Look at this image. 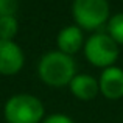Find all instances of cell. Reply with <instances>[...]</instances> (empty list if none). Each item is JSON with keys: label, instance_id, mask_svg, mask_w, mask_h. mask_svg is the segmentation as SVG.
Here are the masks:
<instances>
[{"label": "cell", "instance_id": "11", "mask_svg": "<svg viewBox=\"0 0 123 123\" xmlns=\"http://www.w3.org/2000/svg\"><path fill=\"white\" fill-rule=\"evenodd\" d=\"M17 0H0V17H6V16H14L17 11Z\"/></svg>", "mask_w": 123, "mask_h": 123}, {"label": "cell", "instance_id": "3", "mask_svg": "<svg viewBox=\"0 0 123 123\" xmlns=\"http://www.w3.org/2000/svg\"><path fill=\"white\" fill-rule=\"evenodd\" d=\"M86 58L95 67H111L118 58V44L109 34H93L84 45Z\"/></svg>", "mask_w": 123, "mask_h": 123}, {"label": "cell", "instance_id": "10", "mask_svg": "<svg viewBox=\"0 0 123 123\" xmlns=\"http://www.w3.org/2000/svg\"><path fill=\"white\" fill-rule=\"evenodd\" d=\"M108 30H109V36L117 44L123 45V14H115L109 19Z\"/></svg>", "mask_w": 123, "mask_h": 123}, {"label": "cell", "instance_id": "4", "mask_svg": "<svg viewBox=\"0 0 123 123\" xmlns=\"http://www.w3.org/2000/svg\"><path fill=\"white\" fill-rule=\"evenodd\" d=\"M76 24L84 30L101 27L109 17L108 0H75L72 6Z\"/></svg>", "mask_w": 123, "mask_h": 123}, {"label": "cell", "instance_id": "9", "mask_svg": "<svg viewBox=\"0 0 123 123\" xmlns=\"http://www.w3.org/2000/svg\"><path fill=\"white\" fill-rule=\"evenodd\" d=\"M19 31V22L14 16L0 17V41H12Z\"/></svg>", "mask_w": 123, "mask_h": 123}, {"label": "cell", "instance_id": "8", "mask_svg": "<svg viewBox=\"0 0 123 123\" xmlns=\"http://www.w3.org/2000/svg\"><path fill=\"white\" fill-rule=\"evenodd\" d=\"M58 47L59 51L66 55H73L83 47V31L80 27H66L58 34Z\"/></svg>", "mask_w": 123, "mask_h": 123}, {"label": "cell", "instance_id": "2", "mask_svg": "<svg viewBox=\"0 0 123 123\" xmlns=\"http://www.w3.org/2000/svg\"><path fill=\"white\" fill-rule=\"evenodd\" d=\"M3 112L8 123H39L44 117V105L34 95L19 93L6 101Z\"/></svg>", "mask_w": 123, "mask_h": 123}, {"label": "cell", "instance_id": "6", "mask_svg": "<svg viewBox=\"0 0 123 123\" xmlns=\"http://www.w3.org/2000/svg\"><path fill=\"white\" fill-rule=\"evenodd\" d=\"M100 92L109 100L123 97V70L118 67H108L100 78Z\"/></svg>", "mask_w": 123, "mask_h": 123}, {"label": "cell", "instance_id": "5", "mask_svg": "<svg viewBox=\"0 0 123 123\" xmlns=\"http://www.w3.org/2000/svg\"><path fill=\"white\" fill-rule=\"evenodd\" d=\"M24 51L16 42L0 41V75H16L24 67Z\"/></svg>", "mask_w": 123, "mask_h": 123}, {"label": "cell", "instance_id": "7", "mask_svg": "<svg viewBox=\"0 0 123 123\" xmlns=\"http://www.w3.org/2000/svg\"><path fill=\"white\" fill-rule=\"evenodd\" d=\"M70 90L76 98L89 101L98 95L100 84L90 75H75V78L70 81Z\"/></svg>", "mask_w": 123, "mask_h": 123}, {"label": "cell", "instance_id": "1", "mask_svg": "<svg viewBox=\"0 0 123 123\" xmlns=\"http://www.w3.org/2000/svg\"><path fill=\"white\" fill-rule=\"evenodd\" d=\"M75 61L72 59V56L62 51H50L44 55L37 67L41 80L53 87L70 84V81L75 78Z\"/></svg>", "mask_w": 123, "mask_h": 123}, {"label": "cell", "instance_id": "12", "mask_svg": "<svg viewBox=\"0 0 123 123\" xmlns=\"http://www.w3.org/2000/svg\"><path fill=\"white\" fill-rule=\"evenodd\" d=\"M42 123H73V120L64 114H53V115H48Z\"/></svg>", "mask_w": 123, "mask_h": 123}]
</instances>
